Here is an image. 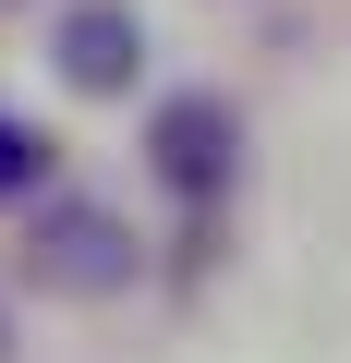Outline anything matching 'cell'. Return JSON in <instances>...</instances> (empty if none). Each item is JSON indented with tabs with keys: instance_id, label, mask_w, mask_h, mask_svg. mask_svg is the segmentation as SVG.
Masks as SVG:
<instances>
[{
	"instance_id": "1",
	"label": "cell",
	"mask_w": 351,
	"mask_h": 363,
	"mask_svg": "<svg viewBox=\"0 0 351 363\" xmlns=\"http://www.w3.org/2000/svg\"><path fill=\"white\" fill-rule=\"evenodd\" d=\"M25 279H37V291H73V303L121 291V279H133V230H121V206H97V194H49V206L25 218Z\"/></svg>"
},
{
	"instance_id": "2",
	"label": "cell",
	"mask_w": 351,
	"mask_h": 363,
	"mask_svg": "<svg viewBox=\"0 0 351 363\" xmlns=\"http://www.w3.org/2000/svg\"><path fill=\"white\" fill-rule=\"evenodd\" d=\"M145 157H157V182H169V194H218V182H230V109H218L206 85L157 97V121H145Z\"/></svg>"
},
{
	"instance_id": "3",
	"label": "cell",
	"mask_w": 351,
	"mask_h": 363,
	"mask_svg": "<svg viewBox=\"0 0 351 363\" xmlns=\"http://www.w3.org/2000/svg\"><path fill=\"white\" fill-rule=\"evenodd\" d=\"M49 49H61V85H85V97H121L145 73V25L121 13V0H73Z\"/></svg>"
},
{
	"instance_id": "4",
	"label": "cell",
	"mask_w": 351,
	"mask_h": 363,
	"mask_svg": "<svg viewBox=\"0 0 351 363\" xmlns=\"http://www.w3.org/2000/svg\"><path fill=\"white\" fill-rule=\"evenodd\" d=\"M37 182H49V133L0 109V206H13V194H37Z\"/></svg>"
}]
</instances>
